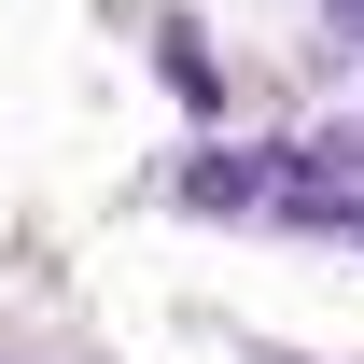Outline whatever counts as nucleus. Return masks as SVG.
<instances>
[{"instance_id": "nucleus-1", "label": "nucleus", "mask_w": 364, "mask_h": 364, "mask_svg": "<svg viewBox=\"0 0 364 364\" xmlns=\"http://www.w3.org/2000/svg\"><path fill=\"white\" fill-rule=\"evenodd\" d=\"M168 196L182 210H267L280 196V140H196V154L168 168Z\"/></svg>"}, {"instance_id": "nucleus-2", "label": "nucleus", "mask_w": 364, "mask_h": 364, "mask_svg": "<svg viewBox=\"0 0 364 364\" xmlns=\"http://www.w3.org/2000/svg\"><path fill=\"white\" fill-rule=\"evenodd\" d=\"M154 85H168L196 127H225V56H210V28H196V14H154Z\"/></svg>"}, {"instance_id": "nucleus-3", "label": "nucleus", "mask_w": 364, "mask_h": 364, "mask_svg": "<svg viewBox=\"0 0 364 364\" xmlns=\"http://www.w3.org/2000/svg\"><path fill=\"white\" fill-rule=\"evenodd\" d=\"M322 14H336V43H364V0H322Z\"/></svg>"}, {"instance_id": "nucleus-4", "label": "nucleus", "mask_w": 364, "mask_h": 364, "mask_svg": "<svg viewBox=\"0 0 364 364\" xmlns=\"http://www.w3.org/2000/svg\"><path fill=\"white\" fill-rule=\"evenodd\" d=\"M267 364H309V350H267Z\"/></svg>"}, {"instance_id": "nucleus-5", "label": "nucleus", "mask_w": 364, "mask_h": 364, "mask_svg": "<svg viewBox=\"0 0 364 364\" xmlns=\"http://www.w3.org/2000/svg\"><path fill=\"white\" fill-rule=\"evenodd\" d=\"M0 364H14V350H0Z\"/></svg>"}]
</instances>
